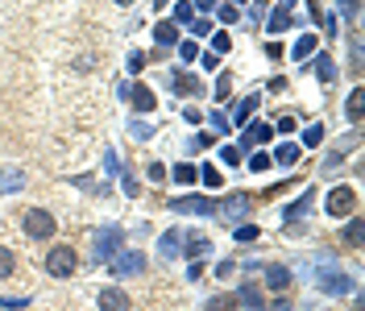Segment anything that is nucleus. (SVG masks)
Wrapping results in <instances>:
<instances>
[{"mask_svg":"<svg viewBox=\"0 0 365 311\" xmlns=\"http://www.w3.org/2000/svg\"><path fill=\"white\" fill-rule=\"evenodd\" d=\"M21 229H25V237H33V241H50V237L58 233L54 216H50V212H42V208H29V212L21 216Z\"/></svg>","mask_w":365,"mask_h":311,"instance_id":"f257e3e1","label":"nucleus"},{"mask_svg":"<svg viewBox=\"0 0 365 311\" xmlns=\"http://www.w3.org/2000/svg\"><path fill=\"white\" fill-rule=\"evenodd\" d=\"M75 270H79V254L71 245H54L50 258H46V274L50 278H71Z\"/></svg>","mask_w":365,"mask_h":311,"instance_id":"f03ea898","label":"nucleus"},{"mask_svg":"<svg viewBox=\"0 0 365 311\" xmlns=\"http://www.w3.org/2000/svg\"><path fill=\"white\" fill-rule=\"evenodd\" d=\"M121 241H125L121 224H104V229L96 233V262H112L116 249H121Z\"/></svg>","mask_w":365,"mask_h":311,"instance_id":"7ed1b4c3","label":"nucleus"},{"mask_svg":"<svg viewBox=\"0 0 365 311\" xmlns=\"http://www.w3.org/2000/svg\"><path fill=\"white\" fill-rule=\"evenodd\" d=\"M108 266H112V274L129 278V274H141V270H145V254H141V249H116V258H112Z\"/></svg>","mask_w":365,"mask_h":311,"instance_id":"20e7f679","label":"nucleus"},{"mask_svg":"<svg viewBox=\"0 0 365 311\" xmlns=\"http://www.w3.org/2000/svg\"><path fill=\"white\" fill-rule=\"evenodd\" d=\"M324 208H328V216H349L357 208V191L353 187H332L328 199H324Z\"/></svg>","mask_w":365,"mask_h":311,"instance_id":"39448f33","label":"nucleus"},{"mask_svg":"<svg viewBox=\"0 0 365 311\" xmlns=\"http://www.w3.org/2000/svg\"><path fill=\"white\" fill-rule=\"evenodd\" d=\"M170 212L175 216H212L216 204L204 199V195H183V199H170Z\"/></svg>","mask_w":365,"mask_h":311,"instance_id":"423d86ee","label":"nucleus"},{"mask_svg":"<svg viewBox=\"0 0 365 311\" xmlns=\"http://www.w3.org/2000/svg\"><path fill=\"white\" fill-rule=\"evenodd\" d=\"M121 96H129L137 112H154V108H158V96H154L145 83H125V87H121Z\"/></svg>","mask_w":365,"mask_h":311,"instance_id":"0eeeda50","label":"nucleus"},{"mask_svg":"<svg viewBox=\"0 0 365 311\" xmlns=\"http://www.w3.org/2000/svg\"><path fill=\"white\" fill-rule=\"evenodd\" d=\"M166 79H170V87H175L179 96H204V83H199L195 75H187V71H170Z\"/></svg>","mask_w":365,"mask_h":311,"instance_id":"6e6552de","label":"nucleus"},{"mask_svg":"<svg viewBox=\"0 0 365 311\" xmlns=\"http://www.w3.org/2000/svg\"><path fill=\"white\" fill-rule=\"evenodd\" d=\"M237 299H241V308L245 311H266L262 287H253V283H241V287H237Z\"/></svg>","mask_w":365,"mask_h":311,"instance_id":"1a4fd4ad","label":"nucleus"},{"mask_svg":"<svg viewBox=\"0 0 365 311\" xmlns=\"http://www.w3.org/2000/svg\"><path fill=\"white\" fill-rule=\"evenodd\" d=\"M320 291H324V295H349V291H353V278L341 274V270H337V274H324V278H320Z\"/></svg>","mask_w":365,"mask_h":311,"instance_id":"9d476101","label":"nucleus"},{"mask_svg":"<svg viewBox=\"0 0 365 311\" xmlns=\"http://www.w3.org/2000/svg\"><path fill=\"white\" fill-rule=\"evenodd\" d=\"M100 311H129V295L121 287H104L100 291Z\"/></svg>","mask_w":365,"mask_h":311,"instance_id":"9b49d317","label":"nucleus"},{"mask_svg":"<svg viewBox=\"0 0 365 311\" xmlns=\"http://www.w3.org/2000/svg\"><path fill=\"white\" fill-rule=\"evenodd\" d=\"M345 116H349V125H362L365 121V87H353V91H349V100H345Z\"/></svg>","mask_w":365,"mask_h":311,"instance_id":"f8f14e48","label":"nucleus"},{"mask_svg":"<svg viewBox=\"0 0 365 311\" xmlns=\"http://www.w3.org/2000/svg\"><path fill=\"white\" fill-rule=\"evenodd\" d=\"M287 287H291V270H287V266H270V270H266V291L283 295Z\"/></svg>","mask_w":365,"mask_h":311,"instance_id":"ddd939ff","label":"nucleus"},{"mask_svg":"<svg viewBox=\"0 0 365 311\" xmlns=\"http://www.w3.org/2000/svg\"><path fill=\"white\" fill-rule=\"evenodd\" d=\"M179 254H183L179 233H175V229H170V233H162V237H158V258H162V262H170V258H179Z\"/></svg>","mask_w":365,"mask_h":311,"instance_id":"4468645a","label":"nucleus"},{"mask_svg":"<svg viewBox=\"0 0 365 311\" xmlns=\"http://www.w3.org/2000/svg\"><path fill=\"white\" fill-rule=\"evenodd\" d=\"M258 100H262V96H258V91H249V96H245V100H241V104L233 108V121H229V125H245V121L253 116V108H258Z\"/></svg>","mask_w":365,"mask_h":311,"instance_id":"2eb2a0df","label":"nucleus"},{"mask_svg":"<svg viewBox=\"0 0 365 311\" xmlns=\"http://www.w3.org/2000/svg\"><path fill=\"white\" fill-rule=\"evenodd\" d=\"M154 37H158V46H162V50H166V46H179V25L158 21V25H154Z\"/></svg>","mask_w":365,"mask_h":311,"instance_id":"dca6fc26","label":"nucleus"},{"mask_svg":"<svg viewBox=\"0 0 365 311\" xmlns=\"http://www.w3.org/2000/svg\"><path fill=\"white\" fill-rule=\"evenodd\" d=\"M220 212H224L229 220H237V216H245V212H249V195H229V199L220 204Z\"/></svg>","mask_w":365,"mask_h":311,"instance_id":"f3484780","label":"nucleus"},{"mask_svg":"<svg viewBox=\"0 0 365 311\" xmlns=\"http://www.w3.org/2000/svg\"><path fill=\"white\" fill-rule=\"evenodd\" d=\"M312 204H316V191H303L291 208H287V220H299V216H308L312 212Z\"/></svg>","mask_w":365,"mask_h":311,"instance_id":"a211bd4d","label":"nucleus"},{"mask_svg":"<svg viewBox=\"0 0 365 311\" xmlns=\"http://www.w3.org/2000/svg\"><path fill=\"white\" fill-rule=\"evenodd\" d=\"M299 154H303V150H299L295 141H287V145H278V150H274V162H278V166H295V162H299Z\"/></svg>","mask_w":365,"mask_h":311,"instance_id":"6ab92c4d","label":"nucleus"},{"mask_svg":"<svg viewBox=\"0 0 365 311\" xmlns=\"http://www.w3.org/2000/svg\"><path fill=\"white\" fill-rule=\"evenodd\" d=\"M208 254H212L208 237H204V233H191V237H187V258H208Z\"/></svg>","mask_w":365,"mask_h":311,"instance_id":"aec40b11","label":"nucleus"},{"mask_svg":"<svg viewBox=\"0 0 365 311\" xmlns=\"http://www.w3.org/2000/svg\"><path fill=\"white\" fill-rule=\"evenodd\" d=\"M266 21H270V25H266L270 33H287V29H291V12H287V8H274Z\"/></svg>","mask_w":365,"mask_h":311,"instance_id":"412c9836","label":"nucleus"},{"mask_svg":"<svg viewBox=\"0 0 365 311\" xmlns=\"http://www.w3.org/2000/svg\"><path fill=\"white\" fill-rule=\"evenodd\" d=\"M316 75H320L324 83L337 79V62H332V54H316Z\"/></svg>","mask_w":365,"mask_h":311,"instance_id":"4be33fe9","label":"nucleus"},{"mask_svg":"<svg viewBox=\"0 0 365 311\" xmlns=\"http://www.w3.org/2000/svg\"><path fill=\"white\" fill-rule=\"evenodd\" d=\"M21 187H25V175H21V170L0 175V195H12V191H21Z\"/></svg>","mask_w":365,"mask_h":311,"instance_id":"5701e85b","label":"nucleus"},{"mask_svg":"<svg viewBox=\"0 0 365 311\" xmlns=\"http://www.w3.org/2000/svg\"><path fill=\"white\" fill-rule=\"evenodd\" d=\"M129 137H133V141H150V137H154V125L133 116V121H129Z\"/></svg>","mask_w":365,"mask_h":311,"instance_id":"b1692460","label":"nucleus"},{"mask_svg":"<svg viewBox=\"0 0 365 311\" xmlns=\"http://www.w3.org/2000/svg\"><path fill=\"white\" fill-rule=\"evenodd\" d=\"M204 311H237V295H212Z\"/></svg>","mask_w":365,"mask_h":311,"instance_id":"393cba45","label":"nucleus"},{"mask_svg":"<svg viewBox=\"0 0 365 311\" xmlns=\"http://www.w3.org/2000/svg\"><path fill=\"white\" fill-rule=\"evenodd\" d=\"M291 54H295V58H299V62H303V58H308V54H316V37H312V33H303V37H299V42H295V50H291Z\"/></svg>","mask_w":365,"mask_h":311,"instance_id":"a878e982","label":"nucleus"},{"mask_svg":"<svg viewBox=\"0 0 365 311\" xmlns=\"http://www.w3.org/2000/svg\"><path fill=\"white\" fill-rule=\"evenodd\" d=\"M320 141H324V125H308L303 129V150H316Z\"/></svg>","mask_w":365,"mask_h":311,"instance_id":"bb28decb","label":"nucleus"},{"mask_svg":"<svg viewBox=\"0 0 365 311\" xmlns=\"http://www.w3.org/2000/svg\"><path fill=\"white\" fill-rule=\"evenodd\" d=\"M195 179H199L204 187H220V170H216V166H199V170H195Z\"/></svg>","mask_w":365,"mask_h":311,"instance_id":"cd10ccee","label":"nucleus"},{"mask_svg":"<svg viewBox=\"0 0 365 311\" xmlns=\"http://www.w3.org/2000/svg\"><path fill=\"white\" fill-rule=\"evenodd\" d=\"M229 50H233V37H229L224 29H220V33H212V54H229Z\"/></svg>","mask_w":365,"mask_h":311,"instance_id":"c85d7f7f","label":"nucleus"},{"mask_svg":"<svg viewBox=\"0 0 365 311\" xmlns=\"http://www.w3.org/2000/svg\"><path fill=\"white\" fill-rule=\"evenodd\" d=\"M175 183H183V187L195 183V166H191V162H179V166H175Z\"/></svg>","mask_w":365,"mask_h":311,"instance_id":"c756f323","label":"nucleus"},{"mask_svg":"<svg viewBox=\"0 0 365 311\" xmlns=\"http://www.w3.org/2000/svg\"><path fill=\"white\" fill-rule=\"evenodd\" d=\"M12 266H17V258H12V249H4V245H0V283H4L8 274H12Z\"/></svg>","mask_w":365,"mask_h":311,"instance_id":"7c9ffc66","label":"nucleus"},{"mask_svg":"<svg viewBox=\"0 0 365 311\" xmlns=\"http://www.w3.org/2000/svg\"><path fill=\"white\" fill-rule=\"evenodd\" d=\"M220 162L224 166H241V145H224L220 150Z\"/></svg>","mask_w":365,"mask_h":311,"instance_id":"2f4dec72","label":"nucleus"},{"mask_svg":"<svg viewBox=\"0 0 365 311\" xmlns=\"http://www.w3.org/2000/svg\"><path fill=\"white\" fill-rule=\"evenodd\" d=\"M229 91H233V75L224 71V75L216 79V100H229Z\"/></svg>","mask_w":365,"mask_h":311,"instance_id":"473e14b6","label":"nucleus"},{"mask_svg":"<svg viewBox=\"0 0 365 311\" xmlns=\"http://www.w3.org/2000/svg\"><path fill=\"white\" fill-rule=\"evenodd\" d=\"M270 137V125H253L249 133H245V145H253V141H266Z\"/></svg>","mask_w":365,"mask_h":311,"instance_id":"72a5a7b5","label":"nucleus"},{"mask_svg":"<svg viewBox=\"0 0 365 311\" xmlns=\"http://www.w3.org/2000/svg\"><path fill=\"white\" fill-rule=\"evenodd\" d=\"M270 162H274V158L262 150V154H253V158H249V170H258V175H262V170H270Z\"/></svg>","mask_w":365,"mask_h":311,"instance_id":"f704fd0d","label":"nucleus"},{"mask_svg":"<svg viewBox=\"0 0 365 311\" xmlns=\"http://www.w3.org/2000/svg\"><path fill=\"white\" fill-rule=\"evenodd\" d=\"M345 241H349L353 249L362 245V220H349V229H345Z\"/></svg>","mask_w":365,"mask_h":311,"instance_id":"c9c22d12","label":"nucleus"},{"mask_svg":"<svg viewBox=\"0 0 365 311\" xmlns=\"http://www.w3.org/2000/svg\"><path fill=\"white\" fill-rule=\"evenodd\" d=\"M179 58H183V62H195V58H199V46H195V42H183V46H179Z\"/></svg>","mask_w":365,"mask_h":311,"instance_id":"e433bc0d","label":"nucleus"},{"mask_svg":"<svg viewBox=\"0 0 365 311\" xmlns=\"http://www.w3.org/2000/svg\"><path fill=\"white\" fill-rule=\"evenodd\" d=\"M208 125H212V133H229V129H233V125L224 121V112H212V116H208Z\"/></svg>","mask_w":365,"mask_h":311,"instance_id":"4c0bfd02","label":"nucleus"},{"mask_svg":"<svg viewBox=\"0 0 365 311\" xmlns=\"http://www.w3.org/2000/svg\"><path fill=\"white\" fill-rule=\"evenodd\" d=\"M145 62H150V54H141V50H133V54H129V71H133V75H137Z\"/></svg>","mask_w":365,"mask_h":311,"instance_id":"58836bf2","label":"nucleus"},{"mask_svg":"<svg viewBox=\"0 0 365 311\" xmlns=\"http://www.w3.org/2000/svg\"><path fill=\"white\" fill-rule=\"evenodd\" d=\"M233 237L237 241H253L258 237V224H241V229H233Z\"/></svg>","mask_w":365,"mask_h":311,"instance_id":"ea45409f","label":"nucleus"},{"mask_svg":"<svg viewBox=\"0 0 365 311\" xmlns=\"http://www.w3.org/2000/svg\"><path fill=\"white\" fill-rule=\"evenodd\" d=\"M191 33H195V37H208V33H212V21H208V17H199V21L191 25Z\"/></svg>","mask_w":365,"mask_h":311,"instance_id":"a19ab883","label":"nucleus"},{"mask_svg":"<svg viewBox=\"0 0 365 311\" xmlns=\"http://www.w3.org/2000/svg\"><path fill=\"white\" fill-rule=\"evenodd\" d=\"M357 8H362V0H341V17H349V21H353V17H357Z\"/></svg>","mask_w":365,"mask_h":311,"instance_id":"79ce46f5","label":"nucleus"},{"mask_svg":"<svg viewBox=\"0 0 365 311\" xmlns=\"http://www.w3.org/2000/svg\"><path fill=\"white\" fill-rule=\"evenodd\" d=\"M175 21L187 25V21H191V4H175Z\"/></svg>","mask_w":365,"mask_h":311,"instance_id":"37998d69","label":"nucleus"},{"mask_svg":"<svg viewBox=\"0 0 365 311\" xmlns=\"http://www.w3.org/2000/svg\"><path fill=\"white\" fill-rule=\"evenodd\" d=\"M145 175H150L154 183H162V179H166V166H162V162H150V170H145Z\"/></svg>","mask_w":365,"mask_h":311,"instance_id":"c03bdc74","label":"nucleus"},{"mask_svg":"<svg viewBox=\"0 0 365 311\" xmlns=\"http://www.w3.org/2000/svg\"><path fill=\"white\" fill-rule=\"evenodd\" d=\"M274 129H278V133H291V129H295V116H278Z\"/></svg>","mask_w":365,"mask_h":311,"instance_id":"a18cd8bd","label":"nucleus"},{"mask_svg":"<svg viewBox=\"0 0 365 311\" xmlns=\"http://www.w3.org/2000/svg\"><path fill=\"white\" fill-rule=\"evenodd\" d=\"M116 170H121V166H116V154L108 150V154H104V175H116Z\"/></svg>","mask_w":365,"mask_h":311,"instance_id":"49530a36","label":"nucleus"},{"mask_svg":"<svg viewBox=\"0 0 365 311\" xmlns=\"http://www.w3.org/2000/svg\"><path fill=\"white\" fill-rule=\"evenodd\" d=\"M220 21H224V25L237 21V4H224V8H220Z\"/></svg>","mask_w":365,"mask_h":311,"instance_id":"de8ad7c7","label":"nucleus"},{"mask_svg":"<svg viewBox=\"0 0 365 311\" xmlns=\"http://www.w3.org/2000/svg\"><path fill=\"white\" fill-rule=\"evenodd\" d=\"M199 62H204V71H216V66H220V54H204Z\"/></svg>","mask_w":365,"mask_h":311,"instance_id":"09e8293b","label":"nucleus"},{"mask_svg":"<svg viewBox=\"0 0 365 311\" xmlns=\"http://www.w3.org/2000/svg\"><path fill=\"white\" fill-rule=\"evenodd\" d=\"M121 183H125V195H137V179L133 175H121Z\"/></svg>","mask_w":365,"mask_h":311,"instance_id":"8fccbe9b","label":"nucleus"},{"mask_svg":"<svg viewBox=\"0 0 365 311\" xmlns=\"http://www.w3.org/2000/svg\"><path fill=\"white\" fill-rule=\"evenodd\" d=\"M249 17L253 21H266V4H249Z\"/></svg>","mask_w":365,"mask_h":311,"instance_id":"3c124183","label":"nucleus"},{"mask_svg":"<svg viewBox=\"0 0 365 311\" xmlns=\"http://www.w3.org/2000/svg\"><path fill=\"white\" fill-rule=\"evenodd\" d=\"M195 8H199V12H212V8H216V0H195Z\"/></svg>","mask_w":365,"mask_h":311,"instance_id":"603ef678","label":"nucleus"},{"mask_svg":"<svg viewBox=\"0 0 365 311\" xmlns=\"http://www.w3.org/2000/svg\"><path fill=\"white\" fill-rule=\"evenodd\" d=\"M270 311H291V303H287V299H278V303H274Z\"/></svg>","mask_w":365,"mask_h":311,"instance_id":"864d4df0","label":"nucleus"},{"mask_svg":"<svg viewBox=\"0 0 365 311\" xmlns=\"http://www.w3.org/2000/svg\"><path fill=\"white\" fill-rule=\"evenodd\" d=\"M291 4H295V0H278V8H291Z\"/></svg>","mask_w":365,"mask_h":311,"instance_id":"5fc2aeb1","label":"nucleus"},{"mask_svg":"<svg viewBox=\"0 0 365 311\" xmlns=\"http://www.w3.org/2000/svg\"><path fill=\"white\" fill-rule=\"evenodd\" d=\"M162 4H166V0H154V8H162Z\"/></svg>","mask_w":365,"mask_h":311,"instance_id":"6e6d98bb","label":"nucleus"},{"mask_svg":"<svg viewBox=\"0 0 365 311\" xmlns=\"http://www.w3.org/2000/svg\"><path fill=\"white\" fill-rule=\"evenodd\" d=\"M112 4H133V0H112Z\"/></svg>","mask_w":365,"mask_h":311,"instance_id":"4d7b16f0","label":"nucleus"},{"mask_svg":"<svg viewBox=\"0 0 365 311\" xmlns=\"http://www.w3.org/2000/svg\"><path fill=\"white\" fill-rule=\"evenodd\" d=\"M233 4H245V0H233Z\"/></svg>","mask_w":365,"mask_h":311,"instance_id":"13d9d810","label":"nucleus"}]
</instances>
